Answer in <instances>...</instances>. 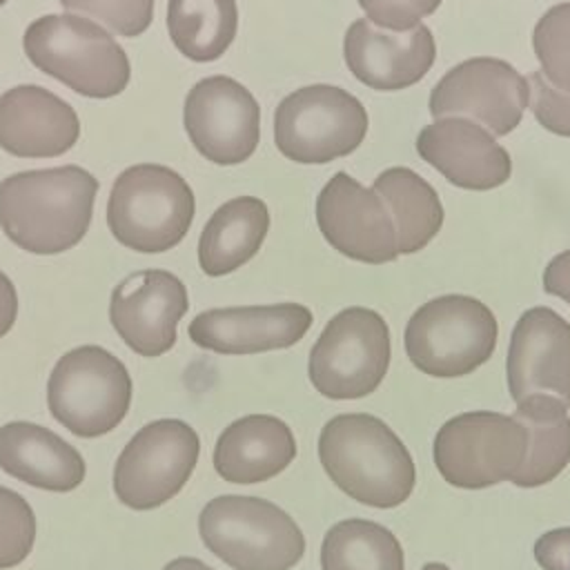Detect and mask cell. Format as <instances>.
Masks as SVG:
<instances>
[{"label": "cell", "mask_w": 570, "mask_h": 570, "mask_svg": "<svg viewBox=\"0 0 570 570\" xmlns=\"http://www.w3.org/2000/svg\"><path fill=\"white\" fill-rule=\"evenodd\" d=\"M96 194V176L78 165L11 174L0 183V227L24 252H67L85 238Z\"/></svg>", "instance_id": "6da1fadb"}, {"label": "cell", "mask_w": 570, "mask_h": 570, "mask_svg": "<svg viewBox=\"0 0 570 570\" xmlns=\"http://www.w3.org/2000/svg\"><path fill=\"white\" fill-rule=\"evenodd\" d=\"M318 459L338 490L370 508L405 503L416 483L410 450L372 414L347 412L330 419L318 436Z\"/></svg>", "instance_id": "7a4b0ae2"}, {"label": "cell", "mask_w": 570, "mask_h": 570, "mask_svg": "<svg viewBox=\"0 0 570 570\" xmlns=\"http://www.w3.org/2000/svg\"><path fill=\"white\" fill-rule=\"evenodd\" d=\"M29 62L87 98H114L131 78L129 58L96 22L71 13L36 18L22 38Z\"/></svg>", "instance_id": "3957f363"}, {"label": "cell", "mask_w": 570, "mask_h": 570, "mask_svg": "<svg viewBox=\"0 0 570 570\" xmlns=\"http://www.w3.org/2000/svg\"><path fill=\"white\" fill-rule=\"evenodd\" d=\"M203 543L232 570H289L305 554L298 523L276 503L220 494L198 514Z\"/></svg>", "instance_id": "277c9868"}, {"label": "cell", "mask_w": 570, "mask_h": 570, "mask_svg": "<svg viewBox=\"0 0 570 570\" xmlns=\"http://www.w3.org/2000/svg\"><path fill=\"white\" fill-rule=\"evenodd\" d=\"M194 212V191L178 171L142 163L127 167L114 180L107 200V225L127 249L160 254L185 238Z\"/></svg>", "instance_id": "5b68a950"}, {"label": "cell", "mask_w": 570, "mask_h": 570, "mask_svg": "<svg viewBox=\"0 0 570 570\" xmlns=\"http://www.w3.org/2000/svg\"><path fill=\"white\" fill-rule=\"evenodd\" d=\"M499 325L474 296L445 294L423 303L405 325L410 363L434 379L472 374L494 352Z\"/></svg>", "instance_id": "8992f818"}, {"label": "cell", "mask_w": 570, "mask_h": 570, "mask_svg": "<svg viewBox=\"0 0 570 570\" xmlns=\"http://www.w3.org/2000/svg\"><path fill=\"white\" fill-rule=\"evenodd\" d=\"M51 416L71 434L96 439L127 416L131 376L125 363L100 345H80L65 352L47 381Z\"/></svg>", "instance_id": "52a82bcc"}, {"label": "cell", "mask_w": 570, "mask_h": 570, "mask_svg": "<svg viewBox=\"0 0 570 570\" xmlns=\"http://www.w3.org/2000/svg\"><path fill=\"white\" fill-rule=\"evenodd\" d=\"M392 358L385 318L370 307H345L334 314L309 350L307 374L327 399L352 401L372 394Z\"/></svg>", "instance_id": "ba28073f"}, {"label": "cell", "mask_w": 570, "mask_h": 570, "mask_svg": "<svg viewBox=\"0 0 570 570\" xmlns=\"http://www.w3.org/2000/svg\"><path fill=\"white\" fill-rule=\"evenodd\" d=\"M367 134L363 102L334 85H309L285 96L274 111L278 151L301 165L352 154Z\"/></svg>", "instance_id": "9c48e42d"}, {"label": "cell", "mask_w": 570, "mask_h": 570, "mask_svg": "<svg viewBox=\"0 0 570 570\" xmlns=\"http://www.w3.org/2000/svg\"><path fill=\"white\" fill-rule=\"evenodd\" d=\"M528 450V432L499 412L474 410L448 419L432 445L439 474L454 488L481 490L510 481Z\"/></svg>", "instance_id": "30bf717a"}, {"label": "cell", "mask_w": 570, "mask_h": 570, "mask_svg": "<svg viewBox=\"0 0 570 570\" xmlns=\"http://www.w3.org/2000/svg\"><path fill=\"white\" fill-rule=\"evenodd\" d=\"M200 454L196 430L180 419H158L140 428L114 465V492L131 510H154L174 499Z\"/></svg>", "instance_id": "8fae6325"}, {"label": "cell", "mask_w": 570, "mask_h": 570, "mask_svg": "<svg viewBox=\"0 0 570 570\" xmlns=\"http://www.w3.org/2000/svg\"><path fill=\"white\" fill-rule=\"evenodd\" d=\"M183 122L196 151L216 165L245 163L258 147L261 107L238 80H198L183 107Z\"/></svg>", "instance_id": "7c38bea8"}, {"label": "cell", "mask_w": 570, "mask_h": 570, "mask_svg": "<svg viewBox=\"0 0 570 570\" xmlns=\"http://www.w3.org/2000/svg\"><path fill=\"white\" fill-rule=\"evenodd\" d=\"M530 105V85L510 62L470 58L454 65L430 94L434 118L461 114L483 122L492 134H510Z\"/></svg>", "instance_id": "4fadbf2b"}, {"label": "cell", "mask_w": 570, "mask_h": 570, "mask_svg": "<svg viewBox=\"0 0 570 570\" xmlns=\"http://www.w3.org/2000/svg\"><path fill=\"white\" fill-rule=\"evenodd\" d=\"M316 223L323 238L352 261L385 265L399 256L396 227L385 203L347 171H336L316 196Z\"/></svg>", "instance_id": "5bb4252c"}, {"label": "cell", "mask_w": 570, "mask_h": 570, "mask_svg": "<svg viewBox=\"0 0 570 570\" xmlns=\"http://www.w3.org/2000/svg\"><path fill=\"white\" fill-rule=\"evenodd\" d=\"M187 307V287L176 274L142 269L114 287L109 321L136 354L154 358L174 347Z\"/></svg>", "instance_id": "9a60e30c"}, {"label": "cell", "mask_w": 570, "mask_h": 570, "mask_svg": "<svg viewBox=\"0 0 570 570\" xmlns=\"http://www.w3.org/2000/svg\"><path fill=\"white\" fill-rule=\"evenodd\" d=\"M505 374L514 403L543 394L570 407V321L550 307L525 309L510 336Z\"/></svg>", "instance_id": "2e32d148"}, {"label": "cell", "mask_w": 570, "mask_h": 570, "mask_svg": "<svg viewBox=\"0 0 570 570\" xmlns=\"http://www.w3.org/2000/svg\"><path fill=\"white\" fill-rule=\"evenodd\" d=\"M314 316L301 303L220 307L196 314L189 338L216 354H258L296 345L312 327Z\"/></svg>", "instance_id": "e0dca14e"}, {"label": "cell", "mask_w": 570, "mask_h": 570, "mask_svg": "<svg viewBox=\"0 0 570 570\" xmlns=\"http://www.w3.org/2000/svg\"><path fill=\"white\" fill-rule=\"evenodd\" d=\"M343 56L356 80L376 91H396L419 82L430 71L436 45L425 24L390 31L358 18L347 27Z\"/></svg>", "instance_id": "ac0fdd59"}, {"label": "cell", "mask_w": 570, "mask_h": 570, "mask_svg": "<svg viewBox=\"0 0 570 570\" xmlns=\"http://www.w3.org/2000/svg\"><path fill=\"white\" fill-rule=\"evenodd\" d=\"M416 151L461 189H494L512 174L510 154L490 131L463 116H443L425 125L416 136Z\"/></svg>", "instance_id": "d6986e66"}, {"label": "cell", "mask_w": 570, "mask_h": 570, "mask_svg": "<svg viewBox=\"0 0 570 570\" xmlns=\"http://www.w3.org/2000/svg\"><path fill=\"white\" fill-rule=\"evenodd\" d=\"M80 136L69 102L38 85H18L0 96V147L18 158L67 154Z\"/></svg>", "instance_id": "ffe728a7"}, {"label": "cell", "mask_w": 570, "mask_h": 570, "mask_svg": "<svg viewBox=\"0 0 570 570\" xmlns=\"http://www.w3.org/2000/svg\"><path fill=\"white\" fill-rule=\"evenodd\" d=\"M296 456V439L285 421L249 414L232 421L214 445V470L227 483H261L281 474Z\"/></svg>", "instance_id": "44dd1931"}, {"label": "cell", "mask_w": 570, "mask_h": 570, "mask_svg": "<svg viewBox=\"0 0 570 570\" xmlns=\"http://www.w3.org/2000/svg\"><path fill=\"white\" fill-rule=\"evenodd\" d=\"M0 468L18 481L49 492L76 490L87 472L85 459L73 445L29 421H11L0 428Z\"/></svg>", "instance_id": "7402d4cb"}, {"label": "cell", "mask_w": 570, "mask_h": 570, "mask_svg": "<svg viewBox=\"0 0 570 570\" xmlns=\"http://www.w3.org/2000/svg\"><path fill=\"white\" fill-rule=\"evenodd\" d=\"M269 229V212L261 198L236 196L223 203L198 238V265L207 276H225L256 256Z\"/></svg>", "instance_id": "603a6c76"}, {"label": "cell", "mask_w": 570, "mask_h": 570, "mask_svg": "<svg viewBox=\"0 0 570 570\" xmlns=\"http://www.w3.org/2000/svg\"><path fill=\"white\" fill-rule=\"evenodd\" d=\"M512 416L528 432V450L510 481L519 488H539L557 479L570 463V414L552 396L534 394L517 403Z\"/></svg>", "instance_id": "cb8c5ba5"}, {"label": "cell", "mask_w": 570, "mask_h": 570, "mask_svg": "<svg viewBox=\"0 0 570 570\" xmlns=\"http://www.w3.org/2000/svg\"><path fill=\"white\" fill-rule=\"evenodd\" d=\"M372 189L385 203L394 227L399 254L421 252L443 225V205L434 187L407 167L381 171Z\"/></svg>", "instance_id": "d4e9b609"}, {"label": "cell", "mask_w": 570, "mask_h": 570, "mask_svg": "<svg viewBox=\"0 0 570 570\" xmlns=\"http://www.w3.org/2000/svg\"><path fill=\"white\" fill-rule=\"evenodd\" d=\"M236 0H169L167 31L174 47L194 62L220 58L236 38Z\"/></svg>", "instance_id": "484cf974"}, {"label": "cell", "mask_w": 570, "mask_h": 570, "mask_svg": "<svg viewBox=\"0 0 570 570\" xmlns=\"http://www.w3.org/2000/svg\"><path fill=\"white\" fill-rule=\"evenodd\" d=\"M321 570H405L399 539L367 519L334 523L321 543Z\"/></svg>", "instance_id": "4316f807"}, {"label": "cell", "mask_w": 570, "mask_h": 570, "mask_svg": "<svg viewBox=\"0 0 570 570\" xmlns=\"http://www.w3.org/2000/svg\"><path fill=\"white\" fill-rule=\"evenodd\" d=\"M532 47L543 78L561 91H570V2L550 7L532 31Z\"/></svg>", "instance_id": "83f0119b"}, {"label": "cell", "mask_w": 570, "mask_h": 570, "mask_svg": "<svg viewBox=\"0 0 570 570\" xmlns=\"http://www.w3.org/2000/svg\"><path fill=\"white\" fill-rule=\"evenodd\" d=\"M36 541V514L29 501L0 485V570L22 563Z\"/></svg>", "instance_id": "f1b7e54d"}, {"label": "cell", "mask_w": 570, "mask_h": 570, "mask_svg": "<svg viewBox=\"0 0 570 570\" xmlns=\"http://www.w3.org/2000/svg\"><path fill=\"white\" fill-rule=\"evenodd\" d=\"M67 11L98 18L125 38H136L151 24L154 0H60Z\"/></svg>", "instance_id": "f546056e"}, {"label": "cell", "mask_w": 570, "mask_h": 570, "mask_svg": "<svg viewBox=\"0 0 570 570\" xmlns=\"http://www.w3.org/2000/svg\"><path fill=\"white\" fill-rule=\"evenodd\" d=\"M530 109L539 125L557 136L570 138V91H561L550 85L541 71L528 76Z\"/></svg>", "instance_id": "4dcf8cb0"}, {"label": "cell", "mask_w": 570, "mask_h": 570, "mask_svg": "<svg viewBox=\"0 0 570 570\" xmlns=\"http://www.w3.org/2000/svg\"><path fill=\"white\" fill-rule=\"evenodd\" d=\"M367 20L381 29L407 31L421 24V18L430 16L441 0H358Z\"/></svg>", "instance_id": "1f68e13d"}, {"label": "cell", "mask_w": 570, "mask_h": 570, "mask_svg": "<svg viewBox=\"0 0 570 570\" xmlns=\"http://www.w3.org/2000/svg\"><path fill=\"white\" fill-rule=\"evenodd\" d=\"M532 554L543 570H570V528L543 532L534 541Z\"/></svg>", "instance_id": "d6a6232c"}, {"label": "cell", "mask_w": 570, "mask_h": 570, "mask_svg": "<svg viewBox=\"0 0 570 570\" xmlns=\"http://www.w3.org/2000/svg\"><path fill=\"white\" fill-rule=\"evenodd\" d=\"M543 289L570 305V249L557 254L543 269Z\"/></svg>", "instance_id": "836d02e7"}, {"label": "cell", "mask_w": 570, "mask_h": 570, "mask_svg": "<svg viewBox=\"0 0 570 570\" xmlns=\"http://www.w3.org/2000/svg\"><path fill=\"white\" fill-rule=\"evenodd\" d=\"M18 316V292L11 278L0 272V338L13 327Z\"/></svg>", "instance_id": "e575fe53"}, {"label": "cell", "mask_w": 570, "mask_h": 570, "mask_svg": "<svg viewBox=\"0 0 570 570\" xmlns=\"http://www.w3.org/2000/svg\"><path fill=\"white\" fill-rule=\"evenodd\" d=\"M163 570H214V568L196 557H178V559H171Z\"/></svg>", "instance_id": "d590c367"}, {"label": "cell", "mask_w": 570, "mask_h": 570, "mask_svg": "<svg viewBox=\"0 0 570 570\" xmlns=\"http://www.w3.org/2000/svg\"><path fill=\"white\" fill-rule=\"evenodd\" d=\"M421 570H450L445 563H439V561H430V563H425Z\"/></svg>", "instance_id": "8d00e7d4"}, {"label": "cell", "mask_w": 570, "mask_h": 570, "mask_svg": "<svg viewBox=\"0 0 570 570\" xmlns=\"http://www.w3.org/2000/svg\"><path fill=\"white\" fill-rule=\"evenodd\" d=\"M4 2H7V0H0V7H2V4H4Z\"/></svg>", "instance_id": "74e56055"}]
</instances>
